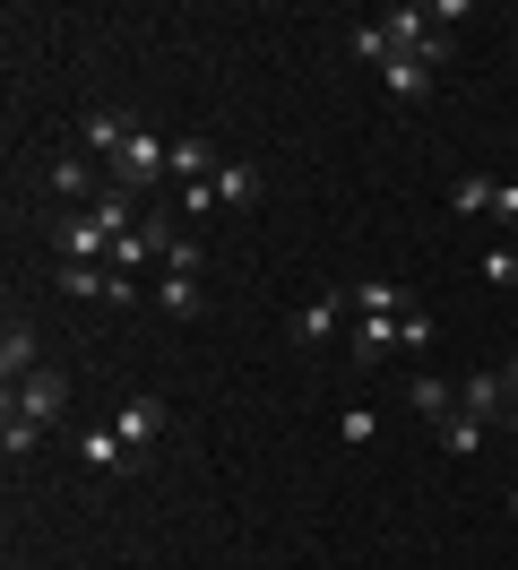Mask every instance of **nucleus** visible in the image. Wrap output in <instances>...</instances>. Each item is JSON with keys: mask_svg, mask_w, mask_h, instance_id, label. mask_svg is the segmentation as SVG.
<instances>
[{"mask_svg": "<svg viewBox=\"0 0 518 570\" xmlns=\"http://www.w3.org/2000/svg\"><path fill=\"white\" fill-rule=\"evenodd\" d=\"M407 406H414V415H432V424H441V415H458V390H449L441 372H414V381H407Z\"/></svg>", "mask_w": 518, "mask_h": 570, "instance_id": "obj_11", "label": "nucleus"}, {"mask_svg": "<svg viewBox=\"0 0 518 570\" xmlns=\"http://www.w3.org/2000/svg\"><path fill=\"white\" fill-rule=\"evenodd\" d=\"M113 243H121V234H104L87 208L52 225V250H61V259H87V268H113Z\"/></svg>", "mask_w": 518, "mask_h": 570, "instance_id": "obj_3", "label": "nucleus"}, {"mask_svg": "<svg viewBox=\"0 0 518 570\" xmlns=\"http://www.w3.org/2000/svg\"><path fill=\"white\" fill-rule=\"evenodd\" d=\"M207 190H216V208H260V190H268V181H260V165H251V156H225V174L207 181Z\"/></svg>", "mask_w": 518, "mask_h": 570, "instance_id": "obj_7", "label": "nucleus"}, {"mask_svg": "<svg viewBox=\"0 0 518 570\" xmlns=\"http://www.w3.org/2000/svg\"><path fill=\"white\" fill-rule=\"evenodd\" d=\"M354 61H372V70H389V36H380V18H363V27H354Z\"/></svg>", "mask_w": 518, "mask_h": 570, "instance_id": "obj_19", "label": "nucleus"}, {"mask_svg": "<svg viewBox=\"0 0 518 570\" xmlns=\"http://www.w3.org/2000/svg\"><path fill=\"white\" fill-rule=\"evenodd\" d=\"M69 441H78V466H96V475H121V466H130V441L113 424H87V432H69Z\"/></svg>", "mask_w": 518, "mask_h": 570, "instance_id": "obj_8", "label": "nucleus"}, {"mask_svg": "<svg viewBox=\"0 0 518 570\" xmlns=\"http://www.w3.org/2000/svg\"><path fill=\"white\" fill-rule=\"evenodd\" d=\"M476 268H483V285H518V250H510V243H492Z\"/></svg>", "mask_w": 518, "mask_h": 570, "instance_id": "obj_21", "label": "nucleus"}, {"mask_svg": "<svg viewBox=\"0 0 518 570\" xmlns=\"http://www.w3.org/2000/svg\"><path fill=\"white\" fill-rule=\"evenodd\" d=\"M492 225H510V234H518V181H492Z\"/></svg>", "mask_w": 518, "mask_h": 570, "instance_id": "obj_23", "label": "nucleus"}, {"mask_svg": "<svg viewBox=\"0 0 518 570\" xmlns=\"http://www.w3.org/2000/svg\"><path fill=\"white\" fill-rule=\"evenodd\" d=\"M156 312H165V321H199V312H207L199 277H165V285H156Z\"/></svg>", "mask_w": 518, "mask_h": 570, "instance_id": "obj_13", "label": "nucleus"}, {"mask_svg": "<svg viewBox=\"0 0 518 570\" xmlns=\"http://www.w3.org/2000/svg\"><path fill=\"white\" fill-rule=\"evenodd\" d=\"M199 259H207V250L190 243V234H173V243H165V277H199Z\"/></svg>", "mask_w": 518, "mask_h": 570, "instance_id": "obj_20", "label": "nucleus"}, {"mask_svg": "<svg viewBox=\"0 0 518 570\" xmlns=\"http://www.w3.org/2000/svg\"><path fill=\"white\" fill-rule=\"evenodd\" d=\"M345 294H354V312H389V321L407 312V285H389V277H372V285H345Z\"/></svg>", "mask_w": 518, "mask_h": 570, "instance_id": "obj_17", "label": "nucleus"}, {"mask_svg": "<svg viewBox=\"0 0 518 570\" xmlns=\"http://www.w3.org/2000/svg\"><path fill=\"white\" fill-rule=\"evenodd\" d=\"M9 406H18V415H27V424H61L69 415V372H52V363H43V372H35V381H18V390H9Z\"/></svg>", "mask_w": 518, "mask_h": 570, "instance_id": "obj_2", "label": "nucleus"}, {"mask_svg": "<svg viewBox=\"0 0 518 570\" xmlns=\"http://www.w3.org/2000/svg\"><path fill=\"white\" fill-rule=\"evenodd\" d=\"M0 450H9V466L35 459V450H43V424H27L18 406H0Z\"/></svg>", "mask_w": 518, "mask_h": 570, "instance_id": "obj_15", "label": "nucleus"}, {"mask_svg": "<svg viewBox=\"0 0 518 570\" xmlns=\"http://www.w3.org/2000/svg\"><path fill=\"white\" fill-rule=\"evenodd\" d=\"M432 432H441V450H449V459H476V450H483V432H492V424L458 406V415H441V424H432Z\"/></svg>", "mask_w": 518, "mask_h": 570, "instance_id": "obj_12", "label": "nucleus"}, {"mask_svg": "<svg viewBox=\"0 0 518 570\" xmlns=\"http://www.w3.org/2000/svg\"><path fill=\"white\" fill-rule=\"evenodd\" d=\"M113 432H121V441H130V450H156V441H165V397H121V415H113Z\"/></svg>", "mask_w": 518, "mask_h": 570, "instance_id": "obj_6", "label": "nucleus"}, {"mask_svg": "<svg viewBox=\"0 0 518 570\" xmlns=\"http://www.w3.org/2000/svg\"><path fill=\"white\" fill-rule=\"evenodd\" d=\"M52 190H61V199H87V190H96V165H87V156H52Z\"/></svg>", "mask_w": 518, "mask_h": 570, "instance_id": "obj_18", "label": "nucleus"}, {"mask_svg": "<svg viewBox=\"0 0 518 570\" xmlns=\"http://www.w3.org/2000/svg\"><path fill=\"white\" fill-rule=\"evenodd\" d=\"M35 372H43V337H35V321L9 312V328H0V381L18 390V381H35Z\"/></svg>", "mask_w": 518, "mask_h": 570, "instance_id": "obj_5", "label": "nucleus"}, {"mask_svg": "<svg viewBox=\"0 0 518 570\" xmlns=\"http://www.w3.org/2000/svg\"><path fill=\"white\" fill-rule=\"evenodd\" d=\"M121 147H130V121H121V112H87V156H104V165H113Z\"/></svg>", "mask_w": 518, "mask_h": 570, "instance_id": "obj_14", "label": "nucleus"}, {"mask_svg": "<svg viewBox=\"0 0 518 570\" xmlns=\"http://www.w3.org/2000/svg\"><path fill=\"white\" fill-rule=\"evenodd\" d=\"M372 432H380V415H372V406H345V415H338V441H354V450H363Z\"/></svg>", "mask_w": 518, "mask_h": 570, "instance_id": "obj_22", "label": "nucleus"}, {"mask_svg": "<svg viewBox=\"0 0 518 570\" xmlns=\"http://www.w3.org/2000/svg\"><path fill=\"white\" fill-rule=\"evenodd\" d=\"M345 312H354V294H345V285H329V294H311L303 312H294V346H329V337L345 328Z\"/></svg>", "mask_w": 518, "mask_h": 570, "instance_id": "obj_4", "label": "nucleus"}, {"mask_svg": "<svg viewBox=\"0 0 518 570\" xmlns=\"http://www.w3.org/2000/svg\"><path fill=\"white\" fill-rule=\"evenodd\" d=\"M225 174V147L216 139H173V181L190 190V181H216Z\"/></svg>", "mask_w": 518, "mask_h": 570, "instance_id": "obj_9", "label": "nucleus"}, {"mask_svg": "<svg viewBox=\"0 0 518 570\" xmlns=\"http://www.w3.org/2000/svg\"><path fill=\"white\" fill-rule=\"evenodd\" d=\"M449 208L458 216H492V174H458L449 181Z\"/></svg>", "mask_w": 518, "mask_h": 570, "instance_id": "obj_16", "label": "nucleus"}, {"mask_svg": "<svg viewBox=\"0 0 518 570\" xmlns=\"http://www.w3.org/2000/svg\"><path fill=\"white\" fill-rule=\"evenodd\" d=\"M380 87H389L398 105H423V96H432V70H423L414 52H389V70H380Z\"/></svg>", "mask_w": 518, "mask_h": 570, "instance_id": "obj_10", "label": "nucleus"}, {"mask_svg": "<svg viewBox=\"0 0 518 570\" xmlns=\"http://www.w3.org/2000/svg\"><path fill=\"white\" fill-rule=\"evenodd\" d=\"M165 174H173V139H156V130H130V147L104 165V181H113V190H130V199H147Z\"/></svg>", "mask_w": 518, "mask_h": 570, "instance_id": "obj_1", "label": "nucleus"}]
</instances>
